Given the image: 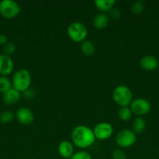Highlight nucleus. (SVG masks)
<instances>
[{
  "mask_svg": "<svg viewBox=\"0 0 159 159\" xmlns=\"http://www.w3.org/2000/svg\"><path fill=\"white\" fill-rule=\"evenodd\" d=\"M113 127L112 124L107 122H101L97 124L93 129L94 134L96 139L107 140L113 134Z\"/></svg>",
  "mask_w": 159,
  "mask_h": 159,
  "instance_id": "obj_8",
  "label": "nucleus"
},
{
  "mask_svg": "<svg viewBox=\"0 0 159 159\" xmlns=\"http://www.w3.org/2000/svg\"><path fill=\"white\" fill-rule=\"evenodd\" d=\"M16 48L17 47H16L15 43L12 42H8L4 46V54L9 56L11 55L16 51Z\"/></svg>",
  "mask_w": 159,
  "mask_h": 159,
  "instance_id": "obj_23",
  "label": "nucleus"
},
{
  "mask_svg": "<svg viewBox=\"0 0 159 159\" xmlns=\"http://www.w3.org/2000/svg\"><path fill=\"white\" fill-rule=\"evenodd\" d=\"M31 84V75L26 68H20L14 73L12 79V88L20 93H23L30 88Z\"/></svg>",
  "mask_w": 159,
  "mask_h": 159,
  "instance_id": "obj_2",
  "label": "nucleus"
},
{
  "mask_svg": "<svg viewBox=\"0 0 159 159\" xmlns=\"http://www.w3.org/2000/svg\"><path fill=\"white\" fill-rule=\"evenodd\" d=\"M132 113L129 107H120L118 110V116L121 120L128 121L132 116Z\"/></svg>",
  "mask_w": 159,
  "mask_h": 159,
  "instance_id": "obj_18",
  "label": "nucleus"
},
{
  "mask_svg": "<svg viewBox=\"0 0 159 159\" xmlns=\"http://www.w3.org/2000/svg\"><path fill=\"white\" fill-rule=\"evenodd\" d=\"M36 93L32 89L29 88L25 90L24 92H23V96H24L26 99H31L35 96Z\"/></svg>",
  "mask_w": 159,
  "mask_h": 159,
  "instance_id": "obj_26",
  "label": "nucleus"
},
{
  "mask_svg": "<svg viewBox=\"0 0 159 159\" xmlns=\"http://www.w3.org/2000/svg\"><path fill=\"white\" fill-rule=\"evenodd\" d=\"M108 23L109 18L104 12L97 14L93 20V25L96 29H104L108 25Z\"/></svg>",
  "mask_w": 159,
  "mask_h": 159,
  "instance_id": "obj_14",
  "label": "nucleus"
},
{
  "mask_svg": "<svg viewBox=\"0 0 159 159\" xmlns=\"http://www.w3.org/2000/svg\"><path fill=\"white\" fill-rule=\"evenodd\" d=\"M16 117L17 120L23 125H30L34 120V113L27 107H20L17 110Z\"/></svg>",
  "mask_w": 159,
  "mask_h": 159,
  "instance_id": "obj_9",
  "label": "nucleus"
},
{
  "mask_svg": "<svg viewBox=\"0 0 159 159\" xmlns=\"http://www.w3.org/2000/svg\"><path fill=\"white\" fill-rule=\"evenodd\" d=\"M80 49L85 55L90 56L94 54L96 48H95V45L94 44L93 42L89 40H85L81 42Z\"/></svg>",
  "mask_w": 159,
  "mask_h": 159,
  "instance_id": "obj_17",
  "label": "nucleus"
},
{
  "mask_svg": "<svg viewBox=\"0 0 159 159\" xmlns=\"http://www.w3.org/2000/svg\"><path fill=\"white\" fill-rule=\"evenodd\" d=\"M115 0H95L94 5L101 12H108L115 5Z\"/></svg>",
  "mask_w": 159,
  "mask_h": 159,
  "instance_id": "obj_15",
  "label": "nucleus"
},
{
  "mask_svg": "<svg viewBox=\"0 0 159 159\" xmlns=\"http://www.w3.org/2000/svg\"><path fill=\"white\" fill-rule=\"evenodd\" d=\"M108 16L109 19H112V20H118L120 18V16H121V12H120L119 9L113 7L108 11Z\"/></svg>",
  "mask_w": 159,
  "mask_h": 159,
  "instance_id": "obj_25",
  "label": "nucleus"
},
{
  "mask_svg": "<svg viewBox=\"0 0 159 159\" xmlns=\"http://www.w3.org/2000/svg\"><path fill=\"white\" fill-rule=\"evenodd\" d=\"M71 138L73 144L82 149L90 147L96 139L93 130L85 125L74 127L72 130Z\"/></svg>",
  "mask_w": 159,
  "mask_h": 159,
  "instance_id": "obj_1",
  "label": "nucleus"
},
{
  "mask_svg": "<svg viewBox=\"0 0 159 159\" xmlns=\"http://www.w3.org/2000/svg\"><path fill=\"white\" fill-rule=\"evenodd\" d=\"M146 128V121L143 118L138 116L132 122V130L135 134H141Z\"/></svg>",
  "mask_w": 159,
  "mask_h": 159,
  "instance_id": "obj_16",
  "label": "nucleus"
},
{
  "mask_svg": "<svg viewBox=\"0 0 159 159\" xmlns=\"http://www.w3.org/2000/svg\"><path fill=\"white\" fill-rule=\"evenodd\" d=\"M137 141L136 134L129 129L119 130L115 137V142L120 148H129L135 144Z\"/></svg>",
  "mask_w": 159,
  "mask_h": 159,
  "instance_id": "obj_6",
  "label": "nucleus"
},
{
  "mask_svg": "<svg viewBox=\"0 0 159 159\" xmlns=\"http://www.w3.org/2000/svg\"><path fill=\"white\" fill-rule=\"evenodd\" d=\"M69 159H92V156L88 152L80 151L73 155V156Z\"/></svg>",
  "mask_w": 159,
  "mask_h": 159,
  "instance_id": "obj_22",
  "label": "nucleus"
},
{
  "mask_svg": "<svg viewBox=\"0 0 159 159\" xmlns=\"http://www.w3.org/2000/svg\"><path fill=\"white\" fill-rule=\"evenodd\" d=\"M113 159H126V153L121 148H116L112 152V154Z\"/></svg>",
  "mask_w": 159,
  "mask_h": 159,
  "instance_id": "obj_24",
  "label": "nucleus"
},
{
  "mask_svg": "<svg viewBox=\"0 0 159 159\" xmlns=\"http://www.w3.org/2000/svg\"><path fill=\"white\" fill-rule=\"evenodd\" d=\"M14 68L13 61L10 56L5 54H0V75L6 76L11 74Z\"/></svg>",
  "mask_w": 159,
  "mask_h": 159,
  "instance_id": "obj_10",
  "label": "nucleus"
},
{
  "mask_svg": "<svg viewBox=\"0 0 159 159\" xmlns=\"http://www.w3.org/2000/svg\"><path fill=\"white\" fill-rule=\"evenodd\" d=\"M112 98L120 107H129L132 101V93L130 89L124 85H117L112 93Z\"/></svg>",
  "mask_w": 159,
  "mask_h": 159,
  "instance_id": "obj_3",
  "label": "nucleus"
},
{
  "mask_svg": "<svg viewBox=\"0 0 159 159\" xmlns=\"http://www.w3.org/2000/svg\"><path fill=\"white\" fill-rule=\"evenodd\" d=\"M158 60L153 55H145L140 59V65L143 70L146 71H154L158 67Z\"/></svg>",
  "mask_w": 159,
  "mask_h": 159,
  "instance_id": "obj_12",
  "label": "nucleus"
},
{
  "mask_svg": "<svg viewBox=\"0 0 159 159\" xmlns=\"http://www.w3.org/2000/svg\"><path fill=\"white\" fill-rule=\"evenodd\" d=\"M8 43L7 37L5 34H0V44L6 45Z\"/></svg>",
  "mask_w": 159,
  "mask_h": 159,
  "instance_id": "obj_27",
  "label": "nucleus"
},
{
  "mask_svg": "<svg viewBox=\"0 0 159 159\" xmlns=\"http://www.w3.org/2000/svg\"><path fill=\"white\" fill-rule=\"evenodd\" d=\"M20 93L13 88H11L5 93H3L2 99L3 102L6 105H12L18 102L20 99Z\"/></svg>",
  "mask_w": 159,
  "mask_h": 159,
  "instance_id": "obj_13",
  "label": "nucleus"
},
{
  "mask_svg": "<svg viewBox=\"0 0 159 159\" xmlns=\"http://www.w3.org/2000/svg\"><path fill=\"white\" fill-rule=\"evenodd\" d=\"M20 12V5L14 0H2L0 2V14L5 18H14Z\"/></svg>",
  "mask_w": 159,
  "mask_h": 159,
  "instance_id": "obj_5",
  "label": "nucleus"
},
{
  "mask_svg": "<svg viewBox=\"0 0 159 159\" xmlns=\"http://www.w3.org/2000/svg\"><path fill=\"white\" fill-rule=\"evenodd\" d=\"M14 119V114L10 110H5L0 114V122L2 124H9Z\"/></svg>",
  "mask_w": 159,
  "mask_h": 159,
  "instance_id": "obj_20",
  "label": "nucleus"
},
{
  "mask_svg": "<svg viewBox=\"0 0 159 159\" xmlns=\"http://www.w3.org/2000/svg\"><path fill=\"white\" fill-rule=\"evenodd\" d=\"M129 108L132 114L143 116L149 113L151 105V102L147 99H143V98H137V99H132V102L129 105Z\"/></svg>",
  "mask_w": 159,
  "mask_h": 159,
  "instance_id": "obj_7",
  "label": "nucleus"
},
{
  "mask_svg": "<svg viewBox=\"0 0 159 159\" xmlns=\"http://www.w3.org/2000/svg\"><path fill=\"white\" fill-rule=\"evenodd\" d=\"M58 152L62 158L69 159L74 154V146L69 141H61L58 146Z\"/></svg>",
  "mask_w": 159,
  "mask_h": 159,
  "instance_id": "obj_11",
  "label": "nucleus"
},
{
  "mask_svg": "<svg viewBox=\"0 0 159 159\" xmlns=\"http://www.w3.org/2000/svg\"><path fill=\"white\" fill-rule=\"evenodd\" d=\"M88 31L84 23L73 22L67 27V34L74 42H82L86 40Z\"/></svg>",
  "mask_w": 159,
  "mask_h": 159,
  "instance_id": "obj_4",
  "label": "nucleus"
},
{
  "mask_svg": "<svg viewBox=\"0 0 159 159\" xmlns=\"http://www.w3.org/2000/svg\"><path fill=\"white\" fill-rule=\"evenodd\" d=\"M144 9V5H143V1H137L134 2L131 6V11L133 14L138 15L140 14L143 11Z\"/></svg>",
  "mask_w": 159,
  "mask_h": 159,
  "instance_id": "obj_21",
  "label": "nucleus"
},
{
  "mask_svg": "<svg viewBox=\"0 0 159 159\" xmlns=\"http://www.w3.org/2000/svg\"><path fill=\"white\" fill-rule=\"evenodd\" d=\"M12 88V82L6 76H0V93H5Z\"/></svg>",
  "mask_w": 159,
  "mask_h": 159,
  "instance_id": "obj_19",
  "label": "nucleus"
}]
</instances>
